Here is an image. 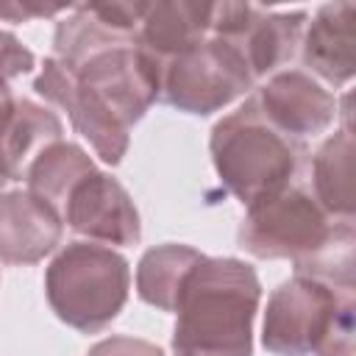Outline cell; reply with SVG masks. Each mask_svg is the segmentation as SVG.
<instances>
[{
	"label": "cell",
	"instance_id": "cell-14",
	"mask_svg": "<svg viewBox=\"0 0 356 356\" xmlns=\"http://www.w3.org/2000/svg\"><path fill=\"white\" fill-rule=\"evenodd\" d=\"M211 33V3L161 0L145 3L136 28V44L159 67L192 50Z\"/></svg>",
	"mask_w": 356,
	"mask_h": 356
},
{
	"label": "cell",
	"instance_id": "cell-7",
	"mask_svg": "<svg viewBox=\"0 0 356 356\" xmlns=\"http://www.w3.org/2000/svg\"><path fill=\"white\" fill-rule=\"evenodd\" d=\"M128 131L159 100L161 67L139 50L136 39L108 44L70 70Z\"/></svg>",
	"mask_w": 356,
	"mask_h": 356
},
{
	"label": "cell",
	"instance_id": "cell-23",
	"mask_svg": "<svg viewBox=\"0 0 356 356\" xmlns=\"http://www.w3.org/2000/svg\"><path fill=\"white\" fill-rule=\"evenodd\" d=\"M11 103H14V95H11V89H0V120H3V114L11 108Z\"/></svg>",
	"mask_w": 356,
	"mask_h": 356
},
{
	"label": "cell",
	"instance_id": "cell-17",
	"mask_svg": "<svg viewBox=\"0 0 356 356\" xmlns=\"http://www.w3.org/2000/svg\"><path fill=\"white\" fill-rule=\"evenodd\" d=\"M203 256L206 253H200L189 245H178V242H164V245L147 248L136 264L139 300L159 312H175L184 284H186L189 273L200 264Z\"/></svg>",
	"mask_w": 356,
	"mask_h": 356
},
{
	"label": "cell",
	"instance_id": "cell-4",
	"mask_svg": "<svg viewBox=\"0 0 356 356\" xmlns=\"http://www.w3.org/2000/svg\"><path fill=\"white\" fill-rule=\"evenodd\" d=\"M345 222L353 220L328 217L314 195L292 181L248 206L236 231V242L256 259H289L295 267H300L314 259Z\"/></svg>",
	"mask_w": 356,
	"mask_h": 356
},
{
	"label": "cell",
	"instance_id": "cell-5",
	"mask_svg": "<svg viewBox=\"0 0 356 356\" xmlns=\"http://www.w3.org/2000/svg\"><path fill=\"white\" fill-rule=\"evenodd\" d=\"M253 83L242 56L228 42L209 36L161 67L159 100L184 114L206 117L245 97Z\"/></svg>",
	"mask_w": 356,
	"mask_h": 356
},
{
	"label": "cell",
	"instance_id": "cell-20",
	"mask_svg": "<svg viewBox=\"0 0 356 356\" xmlns=\"http://www.w3.org/2000/svg\"><path fill=\"white\" fill-rule=\"evenodd\" d=\"M36 67V56L11 33L0 28V89H8V83Z\"/></svg>",
	"mask_w": 356,
	"mask_h": 356
},
{
	"label": "cell",
	"instance_id": "cell-12",
	"mask_svg": "<svg viewBox=\"0 0 356 356\" xmlns=\"http://www.w3.org/2000/svg\"><path fill=\"white\" fill-rule=\"evenodd\" d=\"M64 220L28 189L0 192V261L25 267L61 245Z\"/></svg>",
	"mask_w": 356,
	"mask_h": 356
},
{
	"label": "cell",
	"instance_id": "cell-16",
	"mask_svg": "<svg viewBox=\"0 0 356 356\" xmlns=\"http://www.w3.org/2000/svg\"><path fill=\"white\" fill-rule=\"evenodd\" d=\"M312 195L334 220H353V134L345 122L312 159Z\"/></svg>",
	"mask_w": 356,
	"mask_h": 356
},
{
	"label": "cell",
	"instance_id": "cell-22",
	"mask_svg": "<svg viewBox=\"0 0 356 356\" xmlns=\"http://www.w3.org/2000/svg\"><path fill=\"white\" fill-rule=\"evenodd\" d=\"M58 11H67V6H39V3H0V19L11 22H28L33 17H56Z\"/></svg>",
	"mask_w": 356,
	"mask_h": 356
},
{
	"label": "cell",
	"instance_id": "cell-8",
	"mask_svg": "<svg viewBox=\"0 0 356 356\" xmlns=\"http://www.w3.org/2000/svg\"><path fill=\"white\" fill-rule=\"evenodd\" d=\"M345 298H353V292L334 289L306 275L281 281L267 298L261 325L264 350L273 356H309Z\"/></svg>",
	"mask_w": 356,
	"mask_h": 356
},
{
	"label": "cell",
	"instance_id": "cell-13",
	"mask_svg": "<svg viewBox=\"0 0 356 356\" xmlns=\"http://www.w3.org/2000/svg\"><path fill=\"white\" fill-rule=\"evenodd\" d=\"M356 8L353 3L320 6L300 39L303 72L323 78L331 86H345L356 72Z\"/></svg>",
	"mask_w": 356,
	"mask_h": 356
},
{
	"label": "cell",
	"instance_id": "cell-9",
	"mask_svg": "<svg viewBox=\"0 0 356 356\" xmlns=\"http://www.w3.org/2000/svg\"><path fill=\"white\" fill-rule=\"evenodd\" d=\"M61 220L86 242L97 245H136L142 239V222L128 189L103 170L83 175L61 206Z\"/></svg>",
	"mask_w": 356,
	"mask_h": 356
},
{
	"label": "cell",
	"instance_id": "cell-24",
	"mask_svg": "<svg viewBox=\"0 0 356 356\" xmlns=\"http://www.w3.org/2000/svg\"><path fill=\"white\" fill-rule=\"evenodd\" d=\"M6 184H8V181H6V178L0 175V192H3V186H6Z\"/></svg>",
	"mask_w": 356,
	"mask_h": 356
},
{
	"label": "cell",
	"instance_id": "cell-6",
	"mask_svg": "<svg viewBox=\"0 0 356 356\" xmlns=\"http://www.w3.org/2000/svg\"><path fill=\"white\" fill-rule=\"evenodd\" d=\"M306 11H264L250 3H211V33L228 42L250 70L253 81L286 67L303 39Z\"/></svg>",
	"mask_w": 356,
	"mask_h": 356
},
{
	"label": "cell",
	"instance_id": "cell-11",
	"mask_svg": "<svg viewBox=\"0 0 356 356\" xmlns=\"http://www.w3.org/2000/svg\"><path fill=\"white\" fill-rule=\"evenodd\" d=\"M253 100L281 134L298 142L323 134L337 117V97L303 70H278Z\"/></svg>",
	"mask_w": 356,
	"mask_h": 356
},
{
	"label": "cell",
	"instance_id": "cell-1",
	"mask_svg": "<svg viewBox=\"0 0 356 356\" xmlns=\"http://www.w3.org/2000/svg\"><path fill=\"white\" fill-rule=\"evenodd\" d=\"M261 300L256 270L234 256H203L175 306V356H253V320Z\"/></svg>",
	"mask_w": 356,
	"mask_h": 356
},
{
	"label": "cell",
	"instance_id": "cell-10",
	"mask_svg": "<svg viewBox=\"0 0 356 356\" xmlns=\"http://www.w3.org/2000/svg\"><path fill=\"white\" fill-rule=\"evenodd\" d=\"M33 92L44 97L47 103L58 106L67 111L72 128L92 145L95 156L106 164H120L122 156L128 153V128L114 120V114L58 61V58H44L42 72L33 78Z\"/></svg>",
	"mask_w": 356,
	"mask_h": 356
},
{
	"label": "cell",
	"instance_id": "cell-19",
	"mask_svg": "<svg viewBox=\"0 0 356 356\" xmlns=\"http://www.w3.org/2000/svg\"><path fill=\"white\" fill-rule=\"evenodd\" d=\"M353 312H356V300L345 298L334 317L328 320L323 337L314 345V356H353Z\"/></svg>",
	"mask_w": 356,
	"mask_h": 356
},
{
	"label": "cell",
	"instance_id": "cell-3",
	"mask_svg": "<svg viewBox=\"0 0 356 356\" xmlns=\"http://www.w3.org/2000/svg\"><path fill=\"white\" fill-rule=\"evenodd\" d=\"M131 292V264L97 242H67L44 270V295L61 323L81 334L108 328Z\"/></svg>",
	"mask_w": 356,
	"mask_h": 356
},
{
	"label": "cell",
	"instance_id": "cell-21",
	"mask_svg": "<svg viewBox=\"0 0 356 356\" xmlns=\"http://www.w3.org/2000/svg\"><path fill=\"white\" fill-rule=\"evenodd\" d=\"M86 356H164V350L147 339L114 334V337H106L97 345H92Z\"/></svg>",
	"mask_w": 356,
	"mask_h": 356
},
{
	"label": "cell",
	"instance_id": "cell-18",
	"mask_svg": "<svg viewBox=\"0 0 356 356\" xmlns=\"http://www.w3.org/2000/svg\"><path fill=\"white\" fill-rule=\"evenodd\" d=\"M95 167L92 156L75 145V142H56L50 145L28 170L25 175V184H28V192H33L36 197H42L47 206H53L61 217V206L67 200V195L72 192V186L89 175Z\"/></svg>",
	"mask_w": 356,
	"mask_h": 356
},
{
	"label": "cell",
	"instance_id": "cell-15",
	"mask_svg": "<svg viewBox=\"0 0 356 356\" xmlns=\"http://www.w3.org/2000/svg\"><path fill=\"white\" fill-rule=\"evenodd\" d=\"M61 134L64 125L56 111L31 97H14L0 120V175L6 181H25L31 164L50 145L61 142Z\"/></svg>",
	"mask_w": 356,
	"mask_h": 356
},
{
	"label": "cell",
	"instance_id": "cell-2",
	"mask_svg": "<svg viewBox=\"0 0 356 356\" xmlns=\"http://www.w3.org/2000/svg\"><path fill=\"white\" fill-rule=\"evenodd\" d=\"M211 164L220 184L245 206L295 181L306 142L281 134L256 106L253 95L214 122L209 136Z\"/></svg>",
	"mask_w": 356,
	"mask_h": 356
}]
</instances>
